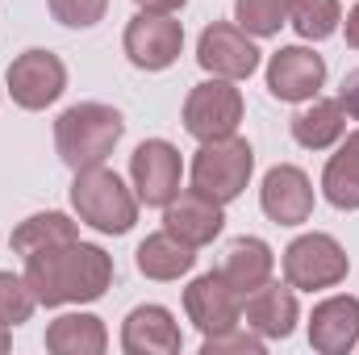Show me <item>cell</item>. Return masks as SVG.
Instances as JSON below:
<instances>
[{"mask_svg": "<svg viewBox=\"0 0 359 355\" xmlns=\"http://www.w3.org/2000/svg\"><path fill=\"white\" fill-rule=\"evenodd\" d=\"M25 280L38 297V305H84L104 297V288L113 284V255L96 243H59V247H42L34 255H25Z\"/></svg>", "mask_w": 359, "mask_h": 355, "instance_id": "obj_1", "label": "cell"}, {"mask_svg": "<svg viewBox=\"0 0 359 355\" xmlns=\"http://www.w3.org/2000/svg\"><path fill=\"white\" fill-rule=\"evenodd\" d=\"M121 134H126L121 113L113 105H100V100H80V105L63 109L55 121V147L72 172L104 163L113 155V147L121 142Z\"/></svg>", "mask_w": 359, "mask_h": 355, "instance_id": "obj_2", "label": "cell"}, {"mask_svg": "<svg viewBox=\"0 0 359 355\" xmlns=\"http://www.w3.org/2000/svg\"><path fill=\"white\" fill-rule=\"evenodd\" d=\"M72 209L80 213L84 226L100 234H130L138 222V192H130L117 172L96 163V168H80L72 180Z\"/></svg>", "mask_w": 359, "mask_h": 355, "instance_id": "obj_3", "label": "cell"}, {"mask_svg": "<svg viewBox=\"0 0 359 355\" xmlns=\"http://www.w3.org/2000/svg\"><path fill=\"white\" fill-rule=\"evenodd\" d=\"M251 172H255V151L247 138H238V134L209 138V142H201V151L192 159V188L217 205H230L247 192Z\"/></svg>", "mask_w": 359, "mask_h": 355, "instance_id": "obj_4", "label": "cell"}, {"mask_svg": "<svg viewBox=\"0 0 359 355\" xmlns=\"http://www.w3.org/2000/svg\"><path fill=\"white\" fill-rule=\"evenodd\" d=\"M284 280L292 284V288H301V293H322V288H334V284H343L347 280V251H343V243L334 239V234H322V230H313V234H301V239H292L288 247H284Z\"/></svg>", "mask_w": 359, "mask_h": 355, "instance_id": "obj_5", "label": "cell"}, {"mask_svg": "<svg viewBox=\"0 0 359 355\" xmlns=\"http://www.w3.org/2000/svg\"><path fill=\"white\" fill-rule=\"evenodd\" d=\"M243 121V92L234 88V80H205L188 92L184 100V130L196 138V142H209V138H226L234 134Z\"/></svg>", "mask_w": 359, "mask_h": 355, "instance_id": "obj_6", "label": "cell"}, {"mask_svg": "<svg viewBox=\"0 0 359 355\" xmlns=\"http://www.w3.org/2000/svg\"><path fill=\"white\" fill-rule=\"evenodd\" d=\"M126 59L138 67V72H163L172 67L184 51V25H180L172 13H138L130 25H126Z\"/></svg>", "mask_w": 359, "mask_h": 355, "instance_id": "obj_7", "label": "cell"}, {"mask_svg": "<svg viewBox=\"0 0 359 355\" xmlns=\"http://www.w3.org/2000/svg\"><path fill=\"white\" fill-rule=\"evenodd\" d=\"M8 96H13V105H21V109H46V105H55L63 88H67V67H63V59L55 55V51H25V55H17L13 63H8Z\"/></svg>", "mask_w": 359, "mask_h": 355, "instance_id": "obj_8", "label": "cell"}, {"mask_svg": "<svg viewBox=\"0 0 359 355\" xmlns=\"http://www.w3.org/2000/svg\"><path fill=\"white\" fill-rule=\"evenodd\" d=\"M180 176H184V159L168 138H147L134 147L130 155V180L142 205L163 209L172 196L180 192Z\"/></svg>", "mask_w": 359, "mask_h": 355, "instance_id": "obj_9", "label": "cell"}, {"mask_svg": "<svg viewBox=\"0 0 359 355\" xmlns=\"http://www.w3.org/2000/svg\"><path fill=\"white\" fill-rule=\"evenodd\" d=\"M184 314L201 335H222L243 322V293L222 272H205L184 288Z\"/></svg>", "mask_w": 359, "mask_h": 355, "instance_id": "obj_10", "label": "cell"}, {"mask_svg": "<svg viewBox=\"0 0 359 355\" xmlns=\"http://www.w3.org/2000/svg\"><path fill=\"white\" fill-rule=\"evenodd\" d=\"M196 63L222 80H247L259 67V46L251 42V34L234 21H213L205 25L201 42H196Z\"/></svg>", "mask_w": 359, "mask_h": 355, "instance_id": "obj_11", "label": "cell"}, {"mask_svg": "<svg viewBox=\"0 0 359 355\" xmlns=\"http://www.w3.org/2000/svg\"><path fill=\"white\" fill-rule=\"evenodd\" d=\"M326 84V59L309 46H280L268 59V92L284 105L313 100Z\"/></svg>", "mask_w": 359, "mask_h": 355, "instance_id": "obj_12", "label": "cell"}, {"mask_svg": "<svg viewBox=\"0 0 359 355\" xmlns=\"http://www.w3.org/2000/svg\"><path fill=\"white\" fill-rule=\"evenodd\" d=\"M259 205H264V213L276 226H301L313 213V184L297 163H276L264 176Z\"/></svg>", "mask_w": 359, "mask_h": 355, "instance_id": "obj_13", "label": "cell"}, {"mask_svg": "<svg viewBox=\"0 0 359 355\" xmlns=\"http://www.w3.org/2000/svg\"><path fill=\"white\" fill-rule=\"evenodd\" d=\"M309 347L322 355H347L359 347V297L339 293L313 305L309 314Z\"/></svg>", "mask_w": 359, "mask_h": 355, "instance_id": "obj_14", "label": "cell"}, {"mask_svg": "<svg viewBox=\"0 0 359 355\" xmlns=\"http://www.w3.org/2000/svg\"><path fill=\"white\" fill-rule=\"evenodd\" d=\"M243 322L264 339H288L297 330V322H301V305H297L292 284L288 280L284 284L268 280L255 293H247L243 297Z\"/></svg>", "mask_w": 359, "mask_h": 355, "instance_id": "obj_15", "label": "cell"}, {"mask_svg": "<svg viewBox=\"0 0 359 355\" xmlns=\"http://www.w3.org/2000/svg\"><path fill=\"white\" fill-rule=\"evenodd\" d=\"M226 226V213L217 201H209L205 192L188 188V192H176L168 205H163V230H172L176 239L192 243V247H205L222 234Z\"/></svg>", "mask_w": 359, "mask_h": 355, "instance_id": "obj_16", "label": "cell"}, {"mask_svg": "<svg viewBox=\"0 0 359 355\" xmlns=\"http://www.w3.org/2000/svg\"><path fill=\"white\" fill-rule=\"evenodd\" d=\"M184 347L172 309L163 305H138L121 322V351L126 355H176Z\"/></svg>", "mask_w": 359, "mask_h": 355, "instance_id": "obj_17", "label": "cell"}, {"mask_svg": "<svg viewBox=\"0 0 359 355\" xmlns=\"http://www.w3.org/2000/svg\"><path fill=\"white\" fill-rule=\"evenodd\" d=\"M243 297L247 293H255L259 284H268L271 272H276V255H271V247L264 239H251V234H243V239H234L230 247H226V260L217 267Z\"/></svg>", "mask_w": 359, "mask_h": 355, "instance_id": "obj_18", "label": "cell"}, {"mask_svg": "<svg viewBox=\"0 0 359 355\" xmlns=\"http://www.w3.org/2000/svg\"><path fill=\"white\" fill-rule=\"evenodd\" d=\"M347 134V109L339 100H322L313 96V105H305L292 117V138L305 151H330L339 138Z\"/></svg>", "mask_w": 359, "mask_h": 355, "instance_id": "obj_19", "label": "cell"}, {"mask_svg": "<svg viewBox=\"0 0 359 355\" xmlns=\"http://www.w3.org/2000/svg\"><path fill=\"white\" fill-rule=\"evenodd\" d=\"M109 347V330L96 314H63L46 326V351L55 355H100Z\"/></svg>", "mask_w": 359, "mask_h": 355, "instance_id": "obj_20", "label": "cell"}, {"mask_svg": "<svg viewBox=\"0 0 359 355\" xmlns=\"http://www.w3.org/2000/svg\"><path fill=\"white\" fill-rule=\"evenodd\" d=\"M322 192L334 209H359V130L339 138V151L326 159Z\"/></svg>", "mask_w": 359, "mask_h": 355, "instance_id": "obj_21", "label": "cell"}, {"mask_svg": "<svg viewBox=\"0 0 359 355\" xmlns=\"http://www.w3.org/2000/svg\"><path fill=\"white\" fill-rule=\"evenodd\" d=\"M192 264H196V247L176 239L172 230H159L138 247V272L147 280H180L184 272H192Z\"/></svg>", "mask_w": 359, "mask_h": 355, "instance_id": "obj_22", "label": "cell"}, {"mask_svg": "<svg viewBox=\"0 0 359 355\" xmlns=\"http://www.w3.org/2000/svg\"><path fill=\"white\" fill-rule=\"evenodd\" d=\"M72 239H80V230H76V222L67 217V213H34V217H25L17 230H13V239H8V247L25 260V255H34V251H42V247H59V243H72Z\"/></svg>", "mask_w": 359, "mask_h": 355, "instance_id": "obj_23", "label": "cell"}, {"mask_svg": "<svg viewBox=\"0 0 359 355\" xmlns=\"http://www.w3.org/2000/svg\"><path fill=\"white\" fill-rule=\"evenodd\" d=\"M288 25L305 42H326L330 34H339L343 8H339V0H292L288 4Z\"/></svg>", "mask_w": 359, "mask_h": 355, "instance_id": "obj_24", "label": "cell"}, {"mask_svg": "<svg viewBox=\"0 0 359 355\" xmlns=\"http://www.w3.org/2000/svg\"><path fill=\"white\" fill-rule=\"evenodd\" d=\"M288 4L292 0H234V21L251 38H271L280 25H288Z\"/></svg>", "mask_w": 359, "mask_h": 355, "instance_id": "obj_25", "label": "cell"}, {"mask_svg": "<svg viewBox=\"0 0 359 355\" xmlns=\"http://www.w3.org/2000/svg\"><path fill=\"white\" fill-rule=\"evenodd\" d=\"M34 305H38V297H34L29 280L13 276V272H0V322L4 326H21V322H29Z\"/></svg>", "mask_w": 359, "mask_h": 355, "instance_id": "obj_26", "label": "cell"}, {"mask_svg": "<svg viewBox=\"0 0 359 355\" xmlns=\"http://www.w3.org/2000/svg\"><path fill=\"white\" fill-rule=\"evenodd\" d=\"M264 335H255L251 326H230V330H222V335H205V343H201V355H264Z\"/></svg>", "mask_w": 359, "mask_h": 355, "instance_id": "obj_27", "label": "cell"}, {"mask_svg": "<svg viewBox=\"0 0 359 355\" xmlns=\"http://www.w3.org/2000/svg\"><path fill=\"white\" fill-rule=\"evenodd\" d=\"M50 4V17L59 25H72V29H88L104 17L109 0H46Z\"/></svg>", "mask_w": 359, "mask_h": 355, "instance_id": "obj_28", "label": "cell"}, {"mask_svg": "<svg viewBox=\"0 0 359 355\" xmlns=\"http://www.w3.org/2000/svg\"><path fill=\"white\" fill-rule=\"evenodd\" d=\"M339 105L347 109L351 121H359V67L347 72V80H343V88H339Z\"/></svg>", "mask_w": 359, "mask_h": 355, "instance_id": "obj_29", "label": "cell"}, {"mask_svg": "<svg viewBox=\"0 0 359 355\" xmlns=\"http://www.w3.org/2000/svg\"><path fill=\"white\" fill-rule=\"evenodd\" d=\"M142 13H176V8H184L188 0H134Z\"/></svg>", "mask_w": 359, "mask_h": 355, "instance_id": "obj_30", "label": "cell"}, {"mask_svg": "<svg viewBox=\"0 0 359 355\" xmlns=\"http://www.w3.org/2000/svg\"><path fill=\"white\" fill-rule=\"evenodd\" d=\"M343 29H347V46H355V51H359V4L351 8V13H347Z\"/></svg>", "mask_w": 359, "mask_h": 355, "instance_id": "obj_31", "label": "cell"}, {"mask_svg": "<svg viewBox=\"0 0 359 355\" xmlns=\"http://www.w3.org/2000/svg\"><path fill=\"white\" fill-rule=\"evenodd\" d=\"M8 343H13V339H8V326H4V322H0V355L8 351Z\"/></svg>", "mask_w": 359, "mask_h": 355, "instance_id": "obj_32", "label": "cell"}]
</instances>
